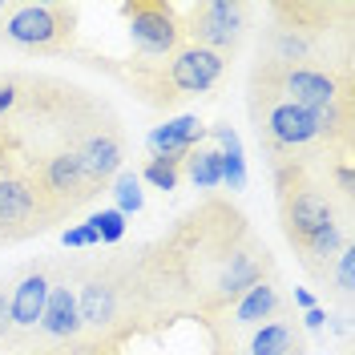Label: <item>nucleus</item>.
I'll use <instances>...</instances> for the list:
<instances>
[{
  "label": "nucleus",
  "instance_id": "9d476101",
  "mask_svg": "<svg viewBox=\"0 0 355 355\" xmlns=\"http://www.w3.org/2000/svg\"><path fill=\"white\" fill-rule=\"evenodd\" d=\"M57 226H61V218L44 202L37 182L24 174L17 162L0 157V246L28 243V239L49 234Z\"/></svg>",
  "mask_w": 355,
  "mask_h": 355
},
{
  "label": "nucleus",
  "instance_id": "2eb2a0df",
  "mask_svg": "<svg viewBox=\"0 0 355 355\" xmlns=\"http://www.w3.org/2000/svg\"><path fill=\"white\" fill-rule=\"evenodd\" d=\"M202 137H206V125L186 113V117L166 121V125H154L146 146H150V154H190L194 146H202Z\"/></svg>",
  "mask_w": 355,
  "mask_h": 355
},
{
  "label": "nucleus",
  "instance_id": "dca6fc26",
  "mask_svg": "<svg viewBox=\"0 0 355 355\" xmlns=\"http://www.w3.org/2000/svg\"><path fill=\"white\" fill-rule=\"evenodd\" d=\"M206 137L222 150V186L243 190L246 186V157H243L239 133L230 130V121H218V125H206Z\"/></svg>",
  "mask_w": 355,
  "mask_h": 355
},
{
  "label": "nucleus",
  "instance_id": "6e6552de",
  "mask_svg": "<svg viewBox=\"0 0 355 355\" xmlns=\"http://www.w3.org/2000/svg\"><path fill=\"white\" fill-rule=\"evenodd\" d=\"M178 8H182V41L222 57L226 65L239 57V49L254 28L250 0H194V4H178Z\"/></svg>",
  "mask_w": 355,
  "mask_h": 355
},
{
  "label": "nucleus",
  "instance_id": "4468645a",
  "mask_svg": "<svg viewBox=\"0 0 355 355\" xmlns=\"http://www.w3.org/2000/svg\"><path fill=\"white\" fill-rule=\"evenodd\" d=\"M307 352V335H303V323L295 307L279 319H270L263 327H250L243 339V355H299Z\"/></svg>",
  "mask_w": 355,
  "mask_h": 355
},
{
  "label": "nucleus",
  "instance_id": "f3484780",
  "mask_svg": "<svg viewBox=\"0 0 355 355\" xmlns=\"http://www.w3.org/2000/svg\"><path fill=\"white\" fill-rule=\"evenodd\" d=\"M182 178L190 182V186H198V190H206V194H214L222 186V150L218 146H194L190 154H186V162H182Z\"/></svg>",
  "mask_w": 355,
  "mask_h": 355
},
{
  "label": "nucleus",
  "instance_id": "1a4fd4ad",
  "mask_svg": "<svg viewBox=\"0 0 355 355\" xmlns=\"http://www.w3.org/2000/svg\"><path fill=\"white\" fill-rule=\"evenodd\" d=\"M77 254H53L49 299L41 311V327L33 339V355H77L81 347V311H77Z\"/></svg>",
  "mask_w": 355,
  "mask_h": 355
},
{
  "label": "nucleus",
  "instance_id": "ddd939ff",
  "mask_svg": "<svg viewBox=\"0 0 355 355\" xmlns=\"http://www.w3.org/2000/svg\"><path fill=\"white\" fill-rule=\"evenodd\" d=\"M291 311V295L287 287L279 283V279H266L259 287H250L234 303V307L226 311L222 319H230V327H239V331H250V327H263L270 319H279V315H287Z\"/></svg>",
  "mask_w": 355,
  "mask_h": 355
},
{
  "label": "nucleus",
  "instance_id": "393cba45",
  "mask_svg": "<svg viewBox=\"0 0 355 355\" xmlns=\"http://www.w3.org/2000/svg\"><path fill=\"white\" fill-rule=\"evenodd\" d=\"M291 307H303V311H311V307H319V303H315V295H311L307 287H295V295H291Z\"/></svg>",
  "mask_w": 355,
  "mask_h": 355
},
{
  "label": "nucleus",
  "instance_id": "412c9836",
  "mask_svg": "<svg viewBox=\"0 0 355 355\" xmlns=\"http://www.w3.org/2000/svg\"><path fill=\"white\" fill-rule=\"evenodd\" d=\"M89 226L97 230L101 246H117L125 239V214H117V210H97V214H89Z\"/></svg>",
  "mask_w": 355,
  "mask_h": 355
},
{
  "label": "nucleus",
  "instance_id": "6ab92c4d",
  "mask_svg": "<svg viewBox=\"0 0 355 355\" xmlns=\"http://www.w3.org/2000/svg\"><path fill=\"white\" fill-rule=\"evenodd\" d=\"M113 198H117V214H137L141 210V202H146V194H141V178H137V170H121V174L110 182Z\"/></svg>",
  "mask_w": 355,
  "mask_h": 355
},
{
  "label": "nucleus",
  "instance_id": "b1692460",
  "mask_svg": "<svg viewBox=\"0 0 355 355\" xmlns=\"http://www.w3.org/2000/svg\"><path fill=\"white\" fill-rule=\"evenodd\" d=\"M303 331H323V323H327V311L323 307H311V311H303Z\"/></svg>",
  "mask_w": 355,
  "mask_h": 355
},
{
  "label": "nucleus",
  "instance_id": "7ed1b4c3",
  "mask_svg": "<svg viewBox=\"0 0 355 355\" xmlns=\"http://www.w3.org/2000/svg\"><path fill=\"white\" fill-rule=\"evenodd\" d=\"M279 230L295 263L315 287H327L339 259L352 250V210L339 206L319 166H270Z\"/></svg>",
  "mask_w": 355,
  "mask_h": 355
},
{
  "label": "nucleus",
  "instance_id": "a211bd4d",
  "mask_svg": "<svg viewBox=\"0 0 355 355\" xmlns=\"http://www.w3.org/2000/svg\"><path fill=\"white\" fill-rule=\"evenodd\" d=\"M182 162H186V154H150V162L137 170V178L141 182H150L154 190H178V182H182Z\"/></svg>",
  "mask_w": 355,
  "mask_h": 355
},
{
  "label": "nucleus",
  "instance_id": "423d86ee",
  "mask_svg": "<svg viewBox=\"0 0 355 355\" xmlns=\"http://www.w3.org/2000/svg\"><path fill=\"white\" fill-rule=\"evenodd\" d=\"M81 8L69 0H21L0 12V44L21 57H73Z\"/></svg>",
  "mask_w": 355,
  "mask_h": 355
},
{
  "label": "nucleus",
  "instance_id": "f8f14e48",
  "mask_svg": "<svg viewBox=\"0 0 355 355\" xmlns=\"http://www.w3.org/2000/svg\"><path fill=\"white\" fill-rule=\"evenodd\" d=\"M121 21L130 33L133 57H170L182 49V8L174 0H125L121 8Z\"/></svg>",
  "mask_w": 355,
  "mask_h": 355
},
{
  "label": "nucleus",
  "instance_id": "f257e3e1",
  "mask_svg": "<svg viewBox=\"0 0 355 355\" xmlns=\"http://www.w3.org/2000/svg\"><path fill=\"white\" fill-rule=\"evenodd\" d=\"M166 319L218 323L250 287L279 279V263L239 202L206 194L157 239L133 246Z\"/></svg>",
  "mask_w": 355,
  "mask_h": 355
},
{
  "label": "nucleus",
  "instance_id": "4be33fe9",
  "mask_svg": "<svg viewBox=\"0 0 355 355\" xmlns=\"http://www.w3.org/2000/svg\"><path fill=\"white\" fill-rule=\"evenodd\" d=\"M61 243L69 246V250H81V246H101V239H97V230H93V226H73V230H65V234H61Z\"/></svg>",
  "mask_w": 355,
  "mask_h": 355
},
{
  "label": "nucleus",
  "instance_id": "aec40b11",
  "mask_svg": "<svg viewBox=\"0 0 355 355\" xmlns=\"http://www.w3.org/2000/svg\"><path fill=\"white\" fill-rule=\"evenodd\" d=\"M352 266H355V250H347V254L339 259V266H335L331 283L323 287L335 307H347V303H352Z\"/></svg>",
  "mask_w": 355,
  "mask_h": 355
},
{
  "label": "nucleus",
  "instance_id": "20e7f679",
  "mask_svg": "<svg viewBox=\"0 0 355 355\" xmlns=\"http://www.w3.org/2000/svg\"><path fill=\"white\" fill-rule=\"evenodd\" d=\"M77 61L101 77H110L113 85H121L125 93H133L141 105L150 110H178L182 101L190 97H202L218 85L226 77V61L206 53V49H194V44H182L170 57H101V53H89V49H77L73 53Z\"/></svg>",
  "mask_w": 355,
  "mask_h": 355
},
{
  "label": "nucleus",
  "instance_id": "9b49d317",
  "mask_svg": "<svg viewBox=\"0 0 355 355\" xmlns=\"http://www.w3.org/2000/svg\"><path fill=\"white\" fill-rule=\"evenodd\" d=\"M49 279H53V254H37L12 275L8 287V352L33 355V339L41 327V311L49 299Z\"/></svg>",
  "mask_w": 355,
  "mask_h": 355
},
{
  "label": "nucleus",
  "instance_id": "a878e982",
  "mask_svg": "<svg viewBox=\"0 0 355 355\" xmlns=\"http://www.w3.org/2000/svg\"><path fill=\"white\" fill-rule=\"evenodd\" d=\"M299 355H307V352H299Z\"/></svg>",
  "mask_w": 355,
  "mask_h": 355
},
{
  "label": "nucleus",
  "instance_id": "39448f33",
  "mask_svg": "<svg viewBox=\"0 0 355 355\" xmlns=\"http://www.w3.org/2000/svg\"><path fill=\"white\" fill-rule=\"evenodd\" d=\"M246 113H250V125L259 137V150L266 154L270 166H319L323 157L335 154L327 130H323V117L283 101L254 73L246 81Z\"/></svg>",
  "mask_w": 355,
  "mask_h": 355
},
{
  "label": "nucleus",
  "instance_id": "0eeeda50",
  "mask_svg": "<svg viewBox=\"0 0 355 355\" xmlns=\"http://www.w3.org/2000/svg\"><path fill=\"white\" fill-rule=\"evenodd\" d=\"M254 77H263L283 101L311 113H327L343 101H355V77L352 65H279L259 57L250 65Z\"/></svg>",
  "mask_w": 355,
  "mask_h": 355
},
{
  "label": "nucleus",
  "instance_id": "5701e85b",
  "mask_svg": "<svg viewBox=\"0 0 355 355\" xmlns=\"http://www.w3.org/2000/svg\"><path fill=\"white\" fill-rule=\"evenodd\" d=\"M8 287L12 275H0V352H8Z\"/></svg>",
  "mask_w": 355,
  "mask_h": 355
},
{
  "label": "nucleus",
  "instance_id": "f03ea898",
  "mask_svg": "<svg viewBox=\"0 0 355 355\" xmlns=\"http://www.w3.org/2000/svg\"><path fill=\"white\" fill-rule=\"evenodd\" d=\"M77 311H81L77 355H117L133 339L170 327L146 270L137 263V250L81 259Z\"/></svg>",
  "mask_w": 355,
  "mask_h": 355
}]
</instances>
